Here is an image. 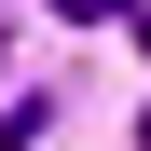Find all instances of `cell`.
<instances>
[{"label":"cell","instance_id":"6da1fadb","mask_svg":"<svg viewBox=\"0 0 151 151\" xmlns=\"http://www.w3.org/2000/svg\"><path fill=\"white\" fill-rule=\"evenodd\" d=\"M55 14H69V28H110V14H137V0H55Z\"/></svg>","mask_w":151,"mask_h":151}]
</instances>
